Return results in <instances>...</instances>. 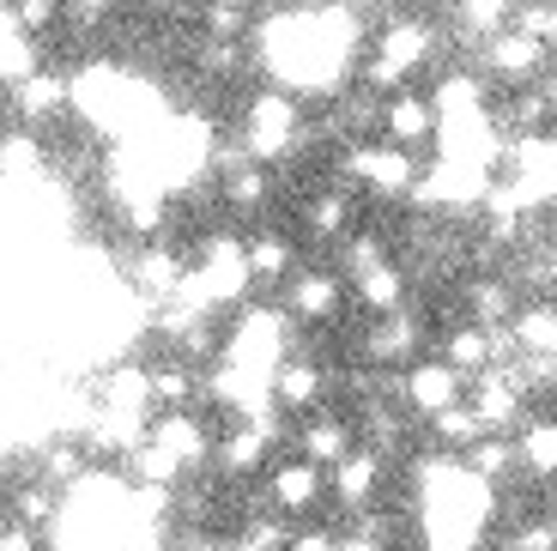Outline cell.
Returning a JSON list of instances; mask_svg holds the SVG:
<instances>
[{
	"label": "cell",
	"mask_w": 557,
	"mask_h": 551,
	"mask_svg": "<svg viewBox=\"0 0 557 551\" xmlns=\"http://www.w3.org/2000/svg\"><path fill=\"white\" fill-rule=\"evenodd\" d=\"M351 7H321V13H278L261 30V61L285 91H327L346 56L358 49V19Z\"/></svg>",
	"instance_id": "obj_1"
},
{
	"label": "cell",
	"mask_w": 557,
	"mask_h": 551,
	"mask_svg": "<svg viewBox=\"0 0 557 551\" xmlns=\"http://www.w3.org/2000/svg\"><path fill=\"white\" fill-rule=\"evenodd\" d=\"M249 134H243V146H249L255 158H278V152H292L297 134H304V115H297V103L285 91H261L249 103Z\"/></svg>",
	"instance_id": "obj_2"
},
{
	"label": "cell",
	"mask_w": 557,
	"mask_h": 551,
	"mask_svg": "<svg viewBox=\"0 0 557 551\" xmlns=\"http://www.w3.org/2000/svg\"><path fill=\"white\" fill-rule=\"evenodd\" d=\"M424 49H431V30L418 25V19H394V25L382 30V42H376L370 85H376V91H388V85L400 79L406 68H418V61H424Z\"/></svg>",
	"instance_id": "obj_3"
},
{
	"label": "cell",
	"mask_w": 557,
	"mask_h": 551,
	"mask_svg": "<svg viewBox=\"0 0 557 551\" xmlns=\"http://www.w3.org/2000/svg\"><path fill=\"white\" fill-rule=\"evenodd\" d=\"M7 97H13V115H18V122H25V127H42V122H55V115L73 103V79L37 68L25 85H13Z\"/></svg>",
	"instance_id": "obj_4"
},
{
	"label": "cell",
	"mask_w": 557,
	"mask_h": 551,
	"mask_svg": "<svg viewBox=\"0 0 557 551\" xmlns=\"http://www.w3.org/2000/svg\"><path fill=\"white\" fill-rule=\"evenodd\" d=\"M37 68H42V56H37V30H30L25 19L13 13V0H0V85L13 91V85H25Z\"/></svg>",
	"instance_id": "obj_5"
},
{
	"label": "cell",
	"mask_w": 557,
	"mask_h": 551,
	"mask_svg": "<svg viewBox=\"0 0 557 551\" xmlns=\"http://www.w3.org/2000/svg\"><path fill=\"white\" fill-rule=\"evenodd\" d=\"M351 176L370 182L376 194H412L418 164L406 158V146H370V152H351Z\"/></svg>",
	"instance_id": "obj_6"
},
{
	"label": "cell",
	"mask_w": 557,
	"mask_h": 551,
	"mask_svg": "<svg viewBox=\"0 0 557 551\" xmlns=\"http://www.w3.org/2000/svg\"><path fill=\"white\" fill-rule=\"evenodd\" d=\"M406 406L412 413H424V418H436L443 406H455L460 400V388H467V376L460 370H448V364H418V370H406Z\"/></svg>",
	"instance_id": "obj_7"
},
{
	"label": "cell",
	"mask_w": 557,
	"mask_h": 551,
	"mask_svg": "<svg viewBox=\"0 0 557 551\" xmlns=\"http://www.w3.org/2000/svg\"><path fill=\"white\" fill-rule=\"evenodd\" d=\"M540 68H545V37H528V30H497L491 37V73L497 79L528 85Z\"/></svg>",
	"instance_id": "obj_8"
},
{
	"label": "cell",
	"mask_w": 557,
	"mask_h": 551,
	"mask_svg": "<svg viewBox=\"0 0 557 551\" xmlns=\"http://www.w3.org/2000/svg\"><path fill=\"white\" fill-rule=\"evenodd\" d=\"M152 442L164 449L170 461H176L182 473H195V467H207V430L188 418V406L182 413H164V418H152Z\"/></svg>",
	"instance_id": "obj_9"
},
{
	"label": "cell",
	"mask_w": 557,
	"mask_h": 551,
	"mask_svg": "<svg viewBox=\"0 0 557 551\" xmlns=\"http://www.w3.org/2000/svg\"><path fill=\"white\" fill-rule=\"evenodd\" d=\"M182 285H188V267L170 255V248H146L134 261V291L139 297H158V304H176Z\"/></svg>",
	"instance_id": "obj_10"
},
{
	"label": "cell",
	"mask_w": 557,
	"mask_h": 551,
	"mask_svg": "<svg viewBox=\"0 0 557 551\" xmlns=\"http://www.w3.org/2000/svg\"><path fill=\"white\" fill-rule=\"evenodd\" d=\"M382 134H388V146H418L424 134H436V103H424V97H394L388 110H382Z\"/></svg>",
	"instance_id": "obj_11"
},
{
	"label": "cell",
	"mask_w": 557,
	"mask_h": 551,
	"mask_svg": "<svg viewBox=\"0 0 557 551\" xmlns=\"http://www.w3.org/2000/svg\"><path fill=\"white\" fill-rule=\"evenodd\" d=\"M273 503L285 515H304L321 503V467L315 461H292V467H278L273 473Z\"/></svg>",
	"instance_id": "obj_12"
},
{
	"label": "cell",
	"mask_w": 557,
	"mask_h": 551,
	"mask_svg": "<svg viewBox=\"0 0 557 551\" xmlns=\"http://www.w3.org/2000/svg\"><path fill=\"white\" fill-rule=\"evenodd\" d=\"M297 442H304V461H315V467H339L351 455V430L339 418H309L297 430Z\"/></svg>",
	"instance_id": "obj_13"
},
{
	"label": "cell",
	"mask_w": 557,
	"mask_h": 551,
	"mask_svg": "<svg viewBox=\"0 0 557 551\" xmlns=\"http://www.w3.org/2000/svg\"><path fill=\"white\" fill-rule=\"evenodd\" d=\"M315 400H321V370H315V364L285 358V364L273 370V406L297 413V406H315Z\"/></svg>",
	"instance_id": "obj_14"
},
{
	"label": "cell",
	"mask_w": 557,
	"mask_h": 551,
	"mask_svg": "<svg viewBox=\"0 0 557 551\" xmlns=\"http://www.w3.org/2000/svg\"><path fill=\"white\" fill-rule=\"evenodd\" d=\"M516 461H521V473H533V479H557V418H552V425H528V430H521Z\"/></svg>",
	"instance_id": "obj_15"
},
{
	"label": "cell",
	"mask_w": 557,
	"mask_h": 551,
	"mask_svg": "<svg viewBox=\"0 0 557 551\" xmlns=\"http://www.w3.org/2000/svg\"><path fill=\"white\" fill-rule=\"evenodd\" d=\"M509 333H516L521 352H557V304H528V309H516Z\"/></svg>",
	"instance_id": "obj_16"
},
{
	"label": "cell",
	"mask_w": 557,
	"mask_h": 551,
	"mask_svg": "<svg viewBox=\"0 0 557 551\" xmlns=\"http://www.w3.org/2000/svg\"><path fill=\"white\" fill-rule=\"evenodd\" d=\"M376 485H382V461L370 455V449H351V455L334 467V491L346 497V503H363Z\"/></svg>",
	"instance_id": "obj_17"
},
{
	"label": "cell",
	"mask_w": 557,
	"mask_h": 551,
	"mask_svg": "<svg viewBox=\"0 0 557 551\" xmlns=\"http://www.w3.org/2000/svg\"><path fill=\"white\" fill-rule=\"evenodd\" d=\"M339 304V285L327 273H292V309L304 321H321V316H334Z\"/></svg>",
	"instance_id": "obj_18"
},
{
	"label": "cell",
	"mask_w": 557,
	"mask_h": 551,
	"mask_svg": "<svg viewBox=\"0 0 557 551\" xmlns=\"http://www.w3.org/2000/svg\"><path fill=\"white\" fill-rule=\"evenodd\" d=\"M431 430H436V442H448V449H473L479 437H491V430L479 425L473 400H455V406H443V413L431 418Z\"/></svg>",
	"instance_id": "obj_19"
},
{
	"label": "cell",
	"mask_w": 557,
	"mask_h": 551,
	"mask_svg": "<svg viewBox=\"0 0 557 551\" xmlns=\"http://www.w3.org/2000/svg\"><path fill=\"white\" fill-rule=\"evenodd\" d=\"M85 455H91V449H85V437H73V442H49L37 467H42V479H49V485L61 491V485H79V479H85Z\"/></svg>",
	"instance_id": "obj_20"
},
{
	"label": "cell",
	"mask_w": 557,
	"mask_h": 551,
	"mask_svg": "<svg viewBox=\"0 0 557 551\" xmlns=\"http://www.w3.org/2000/svg\"><path fill=\"white\" fill-rule=\"evenodd\" d=\"M55 515H61V497H55V485H49V479L13 491V522H25V527H37V534H42Z\"/></svg>",
	"instance_id": "obj_21"
},
{
	"label": "cell",
	"mask_w": 557,
	"mask_h": 551,
	"mask_svg": "<svg viewBox=\"0 0 557 551\" xmlns=\"http://www.w3.org/2000/svg\"><path fill=\"white\" fill-rule=\"evenodd\" d=\"M412 345H418V321H412V316H394V309H388V316L376 321V333H370V352H376L382 364L406 358Z\"/></svg>",
	"instance_id": "obj_22"
},
{
	"label": "cell",
	"mask_w": 557,
	"mask_h": 551,
	"mask_svg": "<svg viewBox=\"0 0 557 551\" xmlns=\"http://www.w3.org/2000/svg\"><path fill=\"white\" fill-rule=\"evenodd\" d=\"M195 370L188 364H158L152 370V406H170V413H182L188 400H195Z\"/></svg>",
	"instance_id": "obj_23"
},
{
	"label": "cell",
	"mask_w": 557,
	"mask_h": 551,
	"mask_svg": "<svg viewBox=\"0 0 557 551\" xmlns=\"http://www.w3.org/2000/svg\"><path fill=\"white\" fill-rule=\"evenodd\" d=\"M261 455H267V430L237 425V430H231V442L219 449V467L224 473H249V467H261Z\"/></svg>",
	"instance_id": "obj_24"
},
{
	"label": "cell",
	"mask_w": 557,
	"mask_h": 551,
	"mask_svg": "<svg viewBox=\"0 0 557 551\" xmlns=\"http://www.w3.org/2000/svg\"><path fill=\"white\" fill-rule=\"evenodd\" d=\"M509 7H516V0H460V19H467L479 37H497L503 19H509Z\"/></svg>",
	"instance_id": "obj_25"
},
{
	"label": "cell",
	"mask_w": 557,
	"mask_h": 551,
	"mask_svg": "<svg viewBox=\"0 0 557 551\" xmlns=\"http://www.w3.org/2000/svg\"><path fill=\"white\" fill-rule=\"evenodd\" d=\"M285 267H292L285 243H273V236H255L249 243V273L255 279H285Z\"/></svg>",
	"instance_id": "obj_26"
},
{
	"label": "cell",
	"mask_w": 557,
	"mask_h": 551,
	"mask_svg": "<svg viewBox=\"0 0 557 551\" xmlns=\"http://www.w3.org/2000/svg\"><path fill=\"white\" fill-rule=\"evenodd\" d=\"M285 546H292V539H285V527H278V522H249L224 551H285Z\"/></svg>",
	"instance_id": "obj_27"
},
{
	"label": "cell",
	"mask_w": 557,
	"mask_h": 551,
	"mask_svg": "<svg viewBox=\"0 0 557 551\" xmlns=\"http://www.w3.org/2000/svg\"><path fill=\"white\" fill-rule=\"evenodd\" d=\"M13 13L25 19V25L37 30V37H42V30H49V25L61 19V0H13Z\"/></svg>",
	"instance_id": "obj_28"
},
{
	"label": "cell",
	"mask_w": 557,
	"mask_h": 551,
	"mask_svg": "<svg viewBox=\"0 0 557 551\" xmlns=\"http://www.w3.org/2000/svg\"><path fill=\"white\" fill-rule=\"evenodd\" d=\"M0 551H42V534L7 515V522H0Z\"/></svg>",
	"instance_id": "obj_29"
},
{
	"label": "cell",
	"mask_w": 557,
	"mask_h": 551,
	"mask_svg": "<svg viewBox=\"0 0 557 551\" xmlns=\"http://www.w3.org/2000/svg\"><path fill=\"white\" fill-rule=\"evenodd\" d=\"M509 551H557V527H552V522L521 527V534H516V546H509Z\"/></svg>",
	"instance_id": "obj_30"
},
{
	"label": "cell",
	"mask_w": 557,
	"mask_h": 551,
	"mask_svg": "<svg viewBox=\"0 0 557 551\" xmlns=\"http://www.w3.org/2000/svg\"><path fill=\"white\" fill-rule=\"evenodd\" d=\"M224 194H231V207H255V200H261L267 188H261V176H255V170H237Z\"/></svg>",
	"instance_id": "obj_31"
},
{
	"label": "cell",
	"mask_w": 557,
	"mask_h": 551,
	"mask_svg": "<svg viewBox=\"0 0 557 551\" xmlns=\"http://www.w3.org/2000/svg\"><path fill=\"white\" fill-rule=\"evenodd\" d=\"M309 224H315V231H321V236H334V231H339V224H346V200H321V207H315V212H309Z\"/></svg>",
	"instance_id": "obj_32"
},
{
	"label": "cell",
	"mask_w": 557,
	"mask_h": 551,
	"mask_svg": "<svg viewBox=\"0 0 557 551\" xmlns=\"http://www.w3.org/2000/svg\"><path fill=\"white\" fill-rule=\"evenodd\" d=\"M285 551H339V534H297Z\"/></svg>",
	"instance_id": "obj_33"
},
{
	"label": "cell",
	"mask_w": 557,
	"mask_h": 551,
	"mask_svg": "<svg viewBox=\"0 0 557 551\" xmlns=\"http://www.w3.org/2000/svg\"><path fill=\"white\" fill-rule=\"evenodd\" d=\"M339 551H382L376 527H351V534H339Z\"/></svg>",
	"instance_id": "obj_34"
},
{
	"label": "cell",
	"mask_w": 557,
	"mask_h": 551,
	"mask_svg": "<svg viewBox=\"0 0 557 551\" xmlns=\"http://www.w3.org/2000/svg\"><path fill=\"white\" fill-rule=\"evenodd\" d=\"M67 7H79V13H110L115 0H67Z\"/></svg>",
	"instance_id": "obj_35"
},
{
	"label": "cell",
	"mask_w": 557,
	"mask_h": 551,
	"mask_svg": "<svg viewBox=\"0 0 557 551\" xmlns=\"http://www.w3.org/2000/svg\"><path fill=\"white\" fill-rule=\"evenodd\" d=\"M182 551H224V546H212V539H195V546H182Z\"/></svg>",
	"instance_id": "obj_36"
},
{
	"label": "cell",
	"mask_w": 557,
	"mask_h": 551,
	"mask_svg": "<svg viewBox=\"0 0 557 551\" xmlns=\"http://www.w3.org/2000/svg\"><path fill=\"white\" fill-rule=\"evenodd\" d=\"M339 7H351V13H358V7H370V0H339Z\"/></svg>",
	"instance_id": "obj_37"
}]
</instances>
